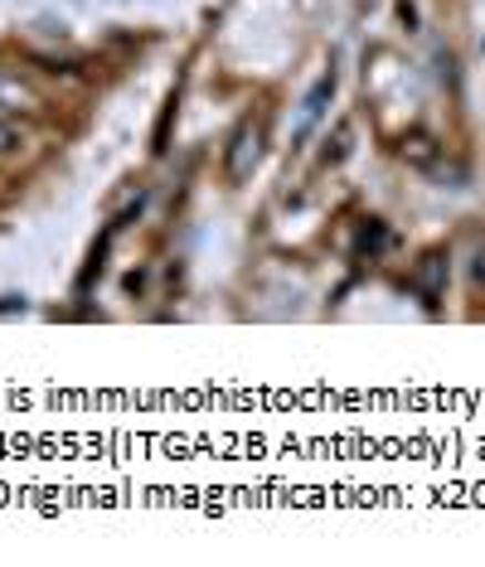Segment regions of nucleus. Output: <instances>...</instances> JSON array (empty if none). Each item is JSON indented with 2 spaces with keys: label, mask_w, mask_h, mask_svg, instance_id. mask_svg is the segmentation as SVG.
Here are the masks:
<instances>
[{
  "label": "nucleus",
  "mask_w": 485,
  "mask_h": 567,
  "mask_svg": "<svg viewBox=\"0 0 485 567\" xmlns=\"http://www.w3.org/2000/svg\"><path fill=\"white\" fill-rule=\"evenodd\" d=\"M248 151H258V126L242 122L238 136H234V151H228V175H234V179L248 175Z\"/></svg>",
  "instance_id": "obj_1"
},
{
  "label": "nucleus",
  "mask_w": 485,
  "mask_h": 567,
  "mask_svg": "<svg viewBox=\"0 0 485 567\" xmlns=\"http://www.w3.org/2000/svg\"><path fill=\"white\" fill-rule=\"evenodd\" d=\"M442 272H446V257H442V252H427V257H423V272H417V291H423L427 301H432V296H437V281H442Z\"/></svg>",
  "instance_id": "obj_2"
},
{
  "label": "nucleus",
  "mask_w": 485,
  "mask_h": 567,
  "mask_svg": "<svg viewBox=\"0 0 485 567\" xmlns=\"http://www.w3.org/2000/svg\"><path fill=\"white\" fill-rule=\"evenodd\" d=\"M471 277H476V281H481V287H485V243H481V248H476V257H471Z\"/></svg>",
  "instance_id": "obj_3"
},
{
  "label": "nucleus",
  "mask_w": 485,
  "mask_h": 567,
  "mask_svg": "<svg viewBox=\"0 0 485 567\" xmlns=\"http://www.w3.org/2000/svg\"><path fill=\"white\" fill-rule=\"evenodd\" d=\"M10 146H16V132H10V126L0 122V151H10Z\"/></svg>",
  "instance_id": "obj_4"
}]
</instances>
